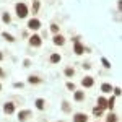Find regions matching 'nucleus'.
I'll use <instances>...</instances> for the list:
<instances>
[{
	"label": "nucleus",
	"instance_id": "obj_1",
	"mask_svg": "<svg viewBox=\"0 0 122 122\" xmlns=\"http://www.w3.org/2000/svg\"><path fill=\"white\" fill-rule=\"evenodd\" d=\"M15 11H16V16H18V18H21V20L26 18V16H28V13H29L28 5H26V3H21V2L15 5Z\"/></svg>",
	"mask_w": 122,
	"mask_h": 122
},
{
	"label": "nucleus",
	"instance_id": "obj_2",
	"mask_svg": "<svg viewBox=\"0 0 122 122\" xmlns=\"http://www.w3.org/2000/svg\"><path fill=\"white\" fill-rule=\"evenodd\" d=\"M31 116H33V112H31L29 109H23V111H20V112H18V121L20 122H26Z\"/></svg>",
	"mask_w": 122,
	"mask_h": 122
},
{
	"label": "nucleus",
	"instance_id": "obj_3",
	"mask_svg": "<svg viewBox=\"0 0 122 122\" xmlns=\"http://www.w3.org/2000/svg\"><path fill=\"white\" fill-rule=\"evenodd\" d=\"M42 44V38L39 36V34H33L31 38H29V46H33V47H39Z\"/></svg>",
	"mask_w": 122,
	"mask_h": 122
},
{
	"label": "nucleus",
	"instance_id": "obj_4",
	"mask_svg": "<svg viewBox=\"0 0 122 122\" xmlns=\"http://www.w3.org/2000/svg\"><path fill=\"white\" fill-rule=\"evenodd\" d=\"M28 28L31 29V31H38V29L41 28V21H39L38 18H31L28 21Z\"/></svg>",
	"mask_w": 122,
	"mask_h": 122
},
{
	"label": "nucleus",
	"instance_id": "obj_5",
	"mask_svg": "<svg viewBox=\"0 0 122 122\" xmlns=\"http://www.w3.org/2000/svg\"><path fill=\"white\" fill-rule=\"evenodd\" d=\"M73 52H75L76 56H81V54H85V46L80 42V41L73 42Z\"/></svg>",
	"mask_w": 122,
	"mask_h": 122
},
{
	"label": "nucleus",
	"instance_id": "obj_6",
	"mask_svg": "<svg viewBox=\"0 0 122 122\" xmlns=\"http://www.w3.org/2000/svg\"><path fill=\"white\" fill-rule=\"evenodd\" d=\"M94 85V78L93 76H85V78H81V86H85V88H91Z\"/></svg>",
	"mask_w": 122,
	"mask_h": 122
},
{
	"label": "nucleus",
	"instance_id": "obj_7",
	"mask_svg": "<svg viewBox=\"0 0 122 122\" xmlns=\"http://www.w3.org/2000/svg\"><path fill=\"white\" fill-rule=\"evenodd\" d=\"M73 122H88V116L85 112H75L73 114Z\"/></svg>",
	"mask_w": 122,
	"mask_h": 122
},
{
	"label": "nucleus",
	"instance_id": "obj_8",
	"mask_svg": "<svg viewBox=\"0 0 122 122\" xmlns=\"http://www.w3.org/2000/svg\"><path fill=\"white\" fill-rule=\"evenodd\" d=\"M52 42H54L56 46H64V44H65V38L57 33V34H54V38H52Z\"/></svg>",
	"mask_w": 122,
	"mask_h": 122
},
{
	"label": "nucleus",
	"instance_id": "obj_9",
	"mask_svg": "<svg viewBox=\"0 0 122 122\" xmlns=\"http://www.w3.org/2000/svg\"><path fill=\"white\" fill-rule=\"evenodd\" d=\"M73 99H75L76 103L83 101L85 99V91H81V90H75V91H73Z\"/></svg>",
	"mask_w": 122,
	"mask_h": 122
},
{
	"label": "nucleus",
	"instance_id": "obj_10",
	"mask_svg": "<svg viewBox=\"0 0 122 122\" xmlns=\"http://www.w3.org/2000/svg\"><path fill=\"white\" fill-rule=\"evenodd\" d=\"M3 112L5 114H13L15 112V104L13 103H5L3 104Z\"/></svg>",
	"mask_w": 122,
	"mask_h": 122
},
{
	"label": "nucleus",
	"instance_id": "obj_11",
	"mask_svg": "<svg viewBox=\"0 0 122 122\" xmlns=\"http://www.w3.org/2000/svg\"><path fill=\"white\" fill-rule=\"evenodd\" d=\"M34 106H36V109H39V111H44V109H46V101H44L42 98H38V99L34 101Z\"/></svg>",
	"mask_w": 122,
	"mask_h": 122
},
{
	"label": "nucleus",
	"instance_id": "obj_12",
	"mask_svg": "<svg viewBox=\"0 0 122 122\" xmlns=\"http://www.w3.org/2000/svg\"><path fill=\"white\" fill-rule=\"evenodd\" d=\"M60 60H62V56H60V54H57V52L51 54V57H49V62H51V64H59Z\"/></svg>",
	"mask_w": 122,
	"mask_h": 122
},
{
	"label": "nucleus",
	"instance_id": "obj_13",
	"mask_svg": "<svg viewBox=\"0 0 122 122\" xmlns=\"http://www.w3.org/2000/svg\"><path fill=\"white\" fill-rule=\"evenodd\" d=\"M96 103H98V107H101V109H106V106H107V98H104V96H99Z\"/></svg>",
	"mask_w": 122,
	"mask_h": 122
},
{
	"label": "nucleus",
	"instance_id": "obj_14",
	"mask_svg": "<svg viewBox=\"0 0 122 122\" xmlns=\"http://www.w3.org/2000/svg\"><path fill=\"white\" fill-rule=\"evenodd\" d=\"M41 81H42V78H39V76H36V75L28 76V83H31V85H38V83H41Z\"/></svg>",
	"mask_w": 122,
	"mask_h": 122
},
{
	"label": "nucleus",
	"instance_id": "obj_15",
	"mask_svg": "<svg viewBox=\"0 0 122 122\" xmlns=\"http://www.w3.org/2000/svg\"><path fill=\"white\" fill-rule=\"evenodd\" d=\"M39 7H41V2L39 0H33V7H31V13L33 15H36L39 11Z\"/></svg>",
	"mask_w": 122,
	"mask_h": 122
},
{
	"label": "nucleus",
	"instance_id": "obj_16",
	"mask_svg": "<svg viewBox=\"0 0 122 122\" xmlns=\"http://www.w3.org/2000/svg\"><path fill=\"white\" fill-rule=\"evenodd\" d=\"M64 75H65L67 78H72V76L75 75V68H73V67H67L65 70H64Z\"/></svg>",
	"mask_w": 122,
	"mask_h": 122
},
{
	"label": "nucleus",
	"instance_id": "obj_17",
	"mask_svg": "<svg viewBox=\"0 0 122 122\" xmlns=\"http://www.w3.org/2000/svg\"><path fill=\"white\" fill-rule=\"evenodd\" d=\"M101 91L103 93H112V85H109V83H103L101 85Z\"/></svg>",
	"mask_w": 122,
	"mask_h": 122
},
{
	"label": "nucleus",
	"instance_id": "obj_18",
	"mask_svg": "<svg viewBox=\"0 0 122 122\" xmlns=\"http://www.w3.org/2000/svg\"><path fill=\"white\" fill-rule=\"evenodd\" d=\"M114 106H116V96H111L109 99H107V106H106V109H109V111H112Z\"/></svg>",
	"mask_w": 122,
	"mask_h": 122
},
{
	"label": "nucleus",
	"instance_id": "obj_19",
	"mask_svg": "<svg viewBox=\"0 0 122 122\" xmlns=\"http://www.w3.org/2000/svg\"><path fill=\"white\" fill-rule=\"evenodd\" d=\"M106 122H119V119H117V116L114 112H111L107 117H106Z\"/></svg>",
	"mask_w": 122,
	"mask_h": 122
},
{
	"label": "nucleus",
	"instance_id": "obj_20",
	"mask_svg": "<svg viewBox=\"0 0 122 122\" xmlns=\"http://www.w3.org/2000/svg\"><path fill=\"white\" fill-rule=\"evenodd\" d=\"M103 111H104V109H101V107L96 106V107L93 109V116H94V117H101V116H103Z\"/></svg>",
	"mask_w": 122,
	"mask_h": 122
},
{
	"label": "nucleus",
	"instance_id": "obj_21",
	"mask_svg": "<svg viewBox=\"0 0 122 122\" xmlns=\"http://www.w3.org/2000/svg\"><path fill=\"white\" fill-rule=\"evenodd\" d=\"M2 38L5 39V41H8V42H15V38L11 34H8V33H2Z\"/></svg>",
	"mask_w": 122,
	"mask_h": 122
},
{
	"label": "nucleus",
	"instance_id": "obj_22",
	"mask_svg": "<svg viewBox=\"0 0 122 122\" xmlns=\"http://www.w3.org/2000/svg\"><path fill=\"white\" fill-rule=\"evenodd\" d=\"M62 111H64L65 114H68L70 111H72V109H70V104H68V101H64V103H62Z\"/></svg>",
	"mask_w": 122,
	"mask_h": 122
},
{
	"label": "nucleus",
	"instance_id": "obj_23",
	"mask_svg": "<svg viewBox=\"0 0 122 122\" xmlns=\"http://www.w3.org/2000/svg\"><path fill=\"white\" fill-rule=\"evenodd\" d=\"M101 64L104 65V68H111V67H112V65H111V62H109L106 57H101Z\"/></svg>",
	"mask_w": 122,
	"mask_h": 122
},
{
	"label": "nucleus",
	"instance_id": "obj_24",
	"mask_svg": "<svg viewBox=\"0 0 122 122\" xmlns=\"http://www.w3.org/2000/svg\"><path fill=\"white\" fill-rule=\"evenodd\" d=\"M2 20H3V23H7V25H8L10 21H11V16H10L8 13H3V15H2Z\"/></svg>",
	"mask_w": 122,
	"mask_h": 122
},
{
	"label": "nucleus",
	"instance_id": "obj_25",
	"mask_svg": "<svg viewBox=\"0 0 122 122\" xmlns=\"http://www.w3.org/2000/svg\"><path fill=\"white\" fill-rule=\"evenodd\" d=\"M51 31H52L54 34H57V33L60 31V28H59V25H56V23H52V25H51Z\"/></svg>",
	"mask_w": 122,
	"mask_h": 122
},
{
	"label": "nucleus",
	"instance_id": "obj_26",
	"mask_svg": "<svg viewBox=\"0 0 122 122\" xmlns=\"http://www.w3.org/2000/svg\"><path fill=\"white\" fill-rule=\"evenodd\" d=\"M67 90H70V91H75L76 90V85L72 83V81H67Z\"/></svg>",
	"mask_w": 122,
	"mask_h": 122
},
{
	"label": "nucleus",
	"instance_id": "obj_27",
	"mask_svg": "<svg viewBox=\"0 0 122 122\" xmlns=\"http://www.w3.org/2000/svg\"><path fill=\"white\" fill-rule=\"evenodd\" d=\"M112 91H114V96H121V88H119V86L112 88Z\"/></svg>",
	"mask_w": 122,
	"mask_h": 122
},
{
	"label": "nucleus",
	"instance_id": "obj_28",
	"mask_svg": "<svg viewBox=\"0 0 122 122\" xmlns=\"http://www.w3.org/2000/svg\"><path fill=\"white\" fill-rule=\"evenodd\" d=\"M23 65L26 67V68H28V67H31V60H29V59H25V62H23Z\"/></svg>",
	"mask_w": 122,
	"mask_h": 122
},
{
	"label": "nucleus",
	"instance_id": "obj_29",
	"mask_svg": "<svg viewBox=\"0 0 122 122\" xmlns=\"http://www.w3.org/2000/svg\"><path fill=\"white\" fill-rule=\"evenodd\" d=\"M13 86H15V88H23V86H25V85L21 83V81H16V83L13 85Z\"/></svg>",
	"mask_w": 122,
	"mask_h": 122
},
{
	"label": "nucleus",
	"instance_id": "obj_30",
	"mask_svg": "<svg viewBox=\"0 0 122 122\" xmlns=\"http://www.w3.org/2000/svg\"><path fill=\"white\" fill-rule=\"evenodd\" d=\"M83 68H85V70H90L91 65H90V64H83Z\"/></svg>",
	"mask_w": 122,
	"mask_h": 122
},
{
	"label": "nucleus",
	"instance_id": "obj_31",
	"mask_svg": "<svg viewBox=\"0 0 122 122\" xmlns=\"http://www.w3.org/2000/svg\"><path fill=\"white\" fill-rule=\"evenodd\" d=\"M0 76H3V70L2 68H0Z\"/></svg>",
	"mask_w": 122,
	"mask_h": 122
},
{
	"label": "nucleus",
	"instance_id": "obj_32",
	"mask_svg": "<svg viewBox=\"0 0 122 122\" xmlns=\"http://www.w3.org/2000/svg\"><path fill=\"white\" fill-rule=\"evenodd\" d=\"M2 59H3V54H2V52H0V60H2Z\"/></svg>",
	"mask_w": 122,
	"mask_h": 122
},
{
	"label": "nucleus",
	"instance_id": "obj_33",
	"mask_svg": "<svg viewBox=\"0 0 122 122\" xmlns=\"http://www.w3.org/2000/svg\"><path fill=\"white\" fill-rule=\"evenodd\" d=\"M0 90H2V85H0Z\"/></svg>",
	"mask_w": 122,
	"mask_h": 122
}]
</instances>
